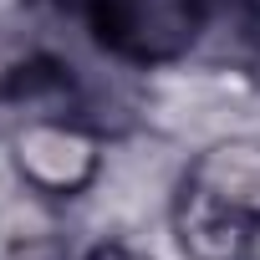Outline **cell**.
<instances>
[{
  "label": "cell",
  "mask_w": 260,
  "mask_h": 260,
  "mask_svg": "<svg viewBox=\"0 0 260 260\" xmlns=\"http://www.w3.org/2000/svg\"><path fill=\"white\" fill-rule=\"evenodd\" d=\"M184 184L245 219L260 224V133L235 127V133H214L189 153Z\"/></svg>",
  "instance_id": "obj_3"
},
{
  "label": "cell",
  "mask_w": 260,
  "mask_h": 260,
  "mask_svg": "<svg viewBox=\"0 0 260 260\" xmlns=\"http://www.w3.org/2000/svg\"><path fill=\"white\" fill-rule=\"evenodd\" d=\"M92 260H148V255H138L133 245H102V250H97Z\"/></svg>",
  "instance_id": "obj_6"
},
{
  "label": "cell",
  "mask_w": 260,
  "mask_h": 260,
  "mask_svg": "<svg viewBox=\"0 0 260 260\" xmlns=\"http://www.w3.org/2000/svg\"><path fill=\"white\" fill-rule=\"evenodd\" d=\"M36 61H41V56H36L31 26L0 11V97H11V92L26 82V72H31Z\"/></svg>",
  "instance_id": "obj_5"
},
{
  "label": "cell",
  "mask_w": 260,
  "mask_h": 260,
  "mask_svg": "<svg viewBox=\"0 0 260 260\" xmlns=\"http://www.w3.org/2000/svg\"><path fill=\"white\" fill-rule=\"evenodd\" d=\"M169 235H174L184 260H250L255 240H260V224L214 204V199H204V194H194L184 184L174 209H169Z\"/></svg>",
  "instance_id": "obj_4"
},
{
  "label": "cell",
  "mask_w": 260,
  "mask_h": 260,
  "mask_svg": "<svg viewBox=\"0 0 260 260\" xmlns=\"http://www.w3.org/2000/svg\"><path fill=\"white\" fill-rule=\"evenodd\" d=\"M0 153H6L16 184H26L56 204H77L107 164L102 127L87 122L82 112H21L6 127Z\"/></svg>",
  "instance_id": "obj_1"
},
{
  "label": "cell",
  "mask_w": 260,
  "mask_h": 260,
  "mask_svg": "<svg viewBox=\"0 0 260 260\" xmlns=\"http://www.w3.org/2000/svg\"><path fill=\"white\" fill-rule=\"evenodd\" d=\"M87 26L122 67H174L194 56V0H97Z\"/></svg>",
  "instance_id": "obj_2"
}]
</instances>
